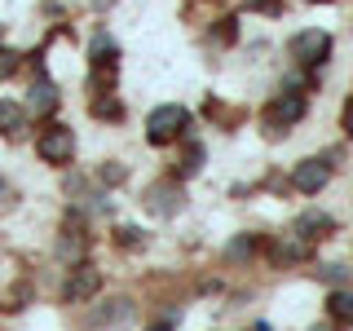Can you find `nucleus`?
I'll use <instances>...</instances> for the list:
<instances>
[{
  "instance_id": "4",
  "label": "nucleus",
  "mask_w": 353,
  "mask_h": 331,
  "mask_svg": "<svg viewBox=\"0 0 353 331\" xmlns=\"http://www.w3.org/2000/svg\"><path fill=\"white\" fill-rule=\"evenodd\" d=\"M71 154H75V137H71V128L53 124V128H44V132H40V159H44V163H66Z\"/></svg>"
},
{
  "instance_id": "19",
  "label": "nucleus",
  "mask_w": 353,
  "mask_h": 331,
  "mask_svg": "<svg viewBox=\"0 0 353 331\" xmlns=\"http://www.w3.org/2000/svg\"><path fill=\"white\" fill-rule=\"evenodd\" d=\"M150 331H172V327H150Z\"/></svg>"
},
{
  "instance_id": "18",
  "label": "nucleus",
  "mask_w": 353,
  "mask_h": 331,
  "mask_svg": "<svg viewBox=\"0 0 353 331\" xmlns=\"http://www.w3.org/2000/svg\"><path fill=\"white\" fill-rule=\"evenodd\" d=\"M309 331H331V327H309Z\"/></svg>"
},
{
  "instance_id": "11",
  "label": "nucleus",
  "mask_w": 353,
  "mask_h": 331,
  "mask_svg": "<svg viewBox=\"0 0 353 331\" xmlns=\"http://www.w3.org/2000/svg\"><path fill=\"white\" fill-rule=\"evenodd\" d=\"M93 115H102V119H119V102H115L110 93H102V97L93 102Z\"/></svg>"
},
{
  "instance_id": "13",
  "label": "nucleus",
  "mask_w": 353,
  "mask_h": 331,
  "mask_svg": "<svg viewBox=\"0 0 353 331\" xmlns=\"http://www.w3.org/2000/svg\"><path fill=\"white\" fill-rule=\"evenodd\" d=\"M194 168H203V146H190V150H185L181 172H194Z\"/></svg>"
},
{
  "instance_id": "12",
  "label": "nucleus",
  "mask_w": 353,
  "mask_h": 331,
  "mask_svg": "<svg viewBox=\"0 0 353 331\" xmlns=\"http://www.w3.org/2000/svg\"><path fill=\"white\" fill-rule=\"evenodd\" d=\"M18 71V53H9V49H0V80H9V75Z\"/></svg>"
},
{
  "instance_id": "15",
  "label": "nucleus",
  "mask_w": 353,
  "mask_h": 331,
  "mask_svg": "<svg viewBox=\"0 0 353 331\" xmlns=\"http://www.w3.org/2000/svg\"><path fill=\"white\" fill-rule=\"evenodd\" d=\"M323 279H331V283H345V270H340V265H327V270H323Z\"/></svg>"
},
{
  "instance_id": "17",
  "label": "nucleus",
  "mask_w": 353,
  "mask_h": 331,
  "mask_svg": "<svg viewBox=\"0 0 353 331\" xmlns=\"http://www.w3.org/2000/svg\"><path fill=\"white\" fill-rule=\"evenodd\" d=\"M345 132L353 137V97H349V106H345Z\"/></svg>"
},
{
  "instance_id": "20",
  "label": "nucleus",
  "mask_w": 353,
  "mask_h": 331,
  "mask_svg": "<svg viewBox=\"0 0 353 331\" xmlns=\"http://www.w3.org/2000/svg\"><path fill=\"white\" fill-rule=\"evenodd\" d=\"M309 5H323V0H309Z\"/></svg>"
},
{
  "instance_id": "2",
  "label": "nucleus",
  "mask_w": 353,
  "mask_h": 331,
  "mask_svg": "<svg viewBox=\"0 0 353 331\" xmlns=\"http://www.w3.org/2000/svg\"><path fill=\"white\" fill-rule=\"evenodd\" d=\"M292 58L301 66H323L331 58V36L327 31H301V36L292 40Z\"/></svg>"
},
{
  "instance_id": "10",
  "label": "nucleus",
  "mask_w": 353,
  "mask_h": 331,
  "mask_svg": "<svg viewBox=\"0 0 353 331\" xmlns=\"http://www.w3.org/2000/svg\"><path fill=\"white\" fill-rule=\"evenodd\" d=\"M22 128V102H0V132Z\"/></svg>"
},
{
  "instance_id": "1",
  "label": "nucleus",
  "mask_w": 353,
  "mask_h": 331,
  "mask_svg": "<svg viewBox=\"0 0 353 331\" xmlns=\"http://www.w3.org/2000/svg\"><path fill=\"white\" fill-rule=\"evenodd\" d=\"M185 124H190V110H185V106H159V110H154V115L146 119V137H150V146H163V141L181 137Z\"/></svg>"
},
{
  "instance_id": "9",
  "label": "nucleus",
  "mask_w": 353,
  "mask_h": 331,
  "mask_svg": "<svg viewBox=\"0 0 353 331\" xmlns=\"http://www.w3.org/2000/svg\"><path fill=\"white\" fill-rule=\"evenodd\" d=\"M331 318H340V323H353V292H331Z\"/></svg>"
},
{
  "instance_id": "7",
  "label": "nucleus",
  "mask_w": 353,
  "mask_h": 331,
  "mask_svg": "<svg viewBox=\"0 0 353 331\" xmlns=\"http://www.w3.org/2000/svg\"><path fill=\"white\" fill-rule=\"evenodd\" d=\"M27 106L36 110V115H44V110H53L58 106V88H53L49 80H40L36 88H31V97H27Z\"/></svg>"
},
{
  "instance_id": "3",
  "label": "nucleus",
  "mask_w": 353,
  "mask_h": 331,
  "mask_svg": "<svg viewBox=\"0 0 353 331\" xmlns=\"http://www.w3.org/2000/svg\"><path fill=\"white\" fill-rule=\"evenodd\" d=\"M301 115H305V93H296V88H283V93L265 106V124H274V128L296 124Z\"/></svg>"
},
{
  "instance_id": "5",
  "label": "nucleus",
  "mask_w": 353,
  "mask_h": 331,
  "mask_svg": "<svg viewBox=\"0 0 353 331\" xmlns=\"http://www.w3.org/2000/svg\"><path fill=\"white\" fill-rule=\"evenodd\" d=\"M327 181H331V163L327 159H305L301 168H296V190H305V194H318Z\"/></svg>"
},
{
  "instance_id": "6",
  "label": "nucleus",
  "mask_w": 353,
  "mask_h": 331,
  "mask_svg": "<svg viewBox=\"0 0 353 331\" xmlns=\"http://www.w3.org/2000/svg\"><path fill=\"white\" fill-rule=\"evenodd\" d=\"M146 203H150V212H159V217H172L176 208H181V190H176V185H154Z\"/></svg>"
},
{
  "instance_id": "14",
  "label": "nucleus",
  "mask_w": 353,
  "mask_h": 331,
  "mask_svg": "<svg viewBox=\"0 0 353 331\" xmlns=\"http://www.w3.org/2000/svg\"><path fill=\"white\" fill-rule=\"evenodd\" d=\"M119 243H124V248H141V239H137V230H119Z\"/></svg>"
},
{
  "instance_id": "8",
  "label": "nucleus",
  "mask_w": 353,
  "mask_h": 331,
  "mask_svg": "<svg viewBox=\"0 0 353 331\" xmlns=\"http://www.w3.org/2000/svg\"><path fill=\"white\" fill-rule=\"evenodd\" d=\"M93 292H97V274H93V270H88V265H84V270L75 274V283L66 287V301H88V296H93Z\"/></svg>"
},
{
  "instance_id": "16",
  "label": "nucleus",
  "mask_w": 353,
  "mask_h": 331,
  "mask_svg": "<svg viewBox=\"0 0 353 331\" xmlns=\"http://www.w3.org/2000/svg\"><path fill=\"white\" fill-rule=\"evenodd\" d=\"M256 9H270V14H279V9H283V0H256Z\"/></svg>"
}]
</instances>
